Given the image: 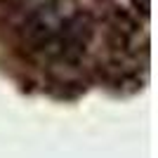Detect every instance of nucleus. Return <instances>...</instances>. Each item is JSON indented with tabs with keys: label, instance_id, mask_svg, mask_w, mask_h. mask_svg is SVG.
I'll return each mask as SVG.
<instances>
[{
	"label": "nucleus",
	"instance_id": "nucleus-2",
	"mask_svg": "<svg viewBox=\"0 0 158 158\" xmlns=\"http://www.w3.org/2000/svg\"><path fill=\"white\" fill-rule=\"evenodd\" d=\"M135 2H137V0H135ZM142 12H149V0H142Z\"/></svg>",
	"mask_w": 158,
	"mask_h": 158
},
{
	"label": "nucleus",
	"instance_id": "nucleus-1",
	"mask_svg": "<svg viewBox=\"0 0 158 158\" xmlns=\"http://www.w3.org/2000/svg\"><path fill=\"white\" fill-rule=\"evenodd\" d=\"M21 40L31 50H50V45H52V40H54V31L43 14L33 12L24 21V26H21Z\"/></svg>",
	"mask_w": 158,
	"mask_h": 158
}]
</instances>
